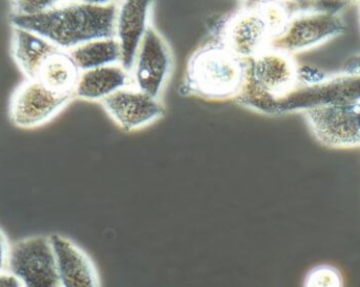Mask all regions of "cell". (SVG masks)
<instances>
[{"instance_id":"cell-1","label":"cell","mask_w":360,"mask_h":287,"mask_svg":"<svg viewBox=\"0 0 360 287\" xmlns=\"http://www.w3.org/2000/svg\"><path fill=\"white\" fill-rule=\"evenodd\" d=\"M120 2H57L56 6L36 16H10L13 27L41 36L60 50L69 52L93 40L115 37Z\"/></svg>"},{"instance_id":"cell-2","label":"cell","mask_w":360,"mask_h":287,"mask_svg":"<svg viewBox=\"0 0 360 287\" xmlns=\"http://www.w3.org/2000/svg\"><path fill=\"white\" fill-rule=\"evenodd\" d=\"M300 84V67L293 55L266 48L247 60L245 81L234 100L266 115H277V101Z\"/></svg>"},{"instance_id":"cell-3","label":"cell","mask_w":360,"mask_h":287,"mask_svg":"<svg viewBox=\"0 0 360 287\" xmlns=\"http://www.w3.org/2000/svg\"><path fill=\"white\" fill-rule=\"evenodd\" d=\"M247 73V60L233 54L221 40L199 48L188 63L184 88L190 94L212 100L238 95Z\"/></svg>"},{"instance_id":"cell-4","label":"cell","mask_w":360,"mask_h":287,"mask_svg":"<svg viewBox=\"0 0 360 287\" xmlns=\"http://www.w3.org/2000/svg\"><path fill=\"white\" fill-rule=\"evenodd\" d=\"M288 19L287 10L281 2H264L243 8L222 27L221 42L239 58H254L283 31Z\"/></svg>"},{"instance_id":"cell-5","label":"cell","mask_w":360,"mask_h":287,"mask_svg":"<svg viewBox=\"0 0 360 287\" xmlns=\"http://www.w3.org/2000/svg\"><path fill=\"white\" fill-rule=\"evenodd\" d=\"M359 102L360 75L342 73L329 76L313 69L302 84L277 101V115Z\"/></svg>"},{"instance_id":"cell-6","label":"cell","mask_w":360,"mask_h":287,"mask_svg":"<svg viewBox=\"0 0 360 287\" xmlns=\"http://www.w3.org/2000/svg\"><path fill=\"white\" fill-rule=\"evenodd\" d=\"M6 271L23 287H60L56 257L50 237L46 236H34L12 244Z\"/></svg>"},{"instance_id":"cell-7","label":"cell","mask_w":360,"mask_h":287,"mask_svg":"<svg viewBox=\"0 0 360 287\" xmlns=\"http://www.w3.org/2000/svg\"><path fill=\"white\" fill-rule=\"evenodd\" d=\"M346 31V25L338 15L296 13L290 16L283 33L273 38L268 48L293 55L314 48Z\"/></svg>"},{"instance_id":"cell-8","label":"cell","mask_w":360,"mask_h":287,"mask_svg":"<svg viewBox=\"0 0 360 287\" xmlns=\"http://www.w3.org/2000/svg\"><path fill=\"white\" fill-rule=\"evenodd\" d=\"M75 97L51 92L38 80H27L17 86L11 98L10 119L19 128H34L50 121Z\"/></svg>"},{"instance_id":"cell-9","label":"cell","mask_w":360,"mask_h":287,"mask_svg":"<svg viewBox=\"0 0 360 287\" xmlns=\"http://www.w3.org/2000/svg\"><path fill=\"white\" fill-rule=\"evenodd\" d=\"M172 53L164 36L148 27L133 65V86L153 98H160L172 71Z\"/></svg>"},{"instance_id":"cell-10","label":"cell","mask_w":360,"mask_h":287,"mask_svg":"<svg viewBox=\"0 0 360 287\" xmlns=\"http://www.w3.org/2000/svg\"><path fill=\"white\" fill-rule=\"evenodd\" d=\"M304 115L317 140L326 147L345 149L360 145V102L313 107Z\"/></svg>"},{"instance_id":"cell-11","label":"cell","mask_w":360,"mask_h":287,"mask_svg":"<svg viewBox=\"0 0 360 287\" xmlns=\"http://www.w3.org/2000/svg\"><path fill=\"white\" fill-rule=\"evenodd\" d=\"M101 103L112 120L126 132L141 130L165 114L164 105L158 99L134 86L122 88Z\"/></svg>"},{"instance_id":"cell-12","label":"cell","mask_w":360,"mask_h":287,"mask_svg":"<svg viewBox=\"0 0 360 287\" xmlns=\"http://www.w3.org/2000/svg\"><path fill=\"white\" fill-rule=\"evenodd\" d=\"M56 257L60 287H101V276L93 259L69 238L50 236Z\"/></svg>"},{"instance_id":"cell-13","label":"cell","mask_w":360,"mask_h":287,"mask_svg":"<svg viewBox=\"0 0 360 287\" xmlns=\"http://www.w3.org/2000/svg\"><path fill=\"white\" fill-rule=\"evenodd\" d=\"M152 1L130 0L120 2L116 18L115 38L122 53L120 65L129 73L132 72L135 58L143 36L150 27Z\"/></svg>"},{"instance_id":"cell-14","label":"cell","mask_w":360,"mask_h":287,"mask_svg":"<svg viewBox=\"0 0 360 287\" xmlns=\"http://www.w3.org/2000/svg\"><path fill=\"white\" fill-rule=\"evenodd\" d=\"M133 86L131 73L120 65L82 72L74 97L86 101H103L122 88Z\"/></svg>"},{"instance_id":"cell-15","label":"cell","mask_w":360,"mask_h":287,"mask_svg":"<svg viewBox=\"0 0 360 287\" xmlns=\"http://www.w3.org/2000/svg\"><path fill=\"white\" fill-rule=\"evenodd\" d=\"M60 48L41 36L13 27L12 55L15 63L27 80H37L44 61Z\"/></svg>"},{"instance_id":"cell-16","label":"cell","mask_w":360,"mask_h":287,"mask_svg":"<svg viewBox=\"0 0 360 287\" xmlns=\"http://www.w3.org/2000/svg\"><path fill=\"white\" fill-rule=\"evenodd\" d=\"M80 73L69 52L59 50L44 61L37 80L55 94L74 96Z\"/></svg>"},{"instance_id":"cell-17","label":"cell","mask_w":360,"mask_h":287,"mask_svg":"<svg viewBox=\"0 0 360 287\" xmlns=\"http://www.w3.org/2000/svg\"><path fill=\"white\" fill-rule=\"evenodd\" d=\"M69 54L80 72L120 65L122 59L120 44L115 37L86 42L69 51Z\"/></svg>"},{"instance_id":"cell-18","label":"cell","mask_w":360,"mask_h":287,"mask_svg":"<svg viewBox=\"0 0 360 287\" xmlns=\"http://www.w3.org/2000/svg\"><path fill=\"white\" fill-rule=\"evenodd\" d=\"M302 287H345V280L338 267L321 265L308 272Z\"/></svg>"},{"instance_id":"cell-19","label":"cell","mask_w":360,"mask_h":287,"mask_svg":"<svg viewBox=\"0 0 360 287\" xmlns=\"http://www.w3.org/2000/svg\"><path fill=\"white\" fill-rule=\"evenodd\" d=\"M58 1H49V0H39V1H10L11 13L12 16L31 17L48 12L51 8L56 6Z\"/></svg>"},{"instance_id":"cell-20","label":"cell","mask_w":360,"mask_h":287,"mask_svg":"<svg viewBox=\"0 0 360 287\" xmlns=\"http://www.w3.org/2000/svg\"><path fill=\"white\" fill-rule=\"evenodd\" d=\"M11 246L8 244L6 234L0 229V273L6 272L8 269V253Z\"/></svg>"},{"instance_id":"cell-21","label":"cell","mask_w":360,"mask_h":287,"mask_svg":"<svg viewBox=\"0 0 360 287\" xmlns=\"http://www.w3.org/2000/svg\"><path fill=\"white\" fill-rule=\"evenodd\" d=\"M342 72L346 74L360 75V55L349 58L342 67Z\"/></svg>"},{"instance_id":"cell-22","label":"cell","mask_w":360,"mask_h":287,"mask_svg":"<svg viewBox=\"0 0 360 287\" xmlns=\"http://www.w3.org/2000/svg\"><path fill=\"white\" fill-rule=\"evenodd\" d=\"M0 287H23L22 283L8 271L0 273Z\"/></svg>"}]
</instances>
